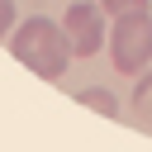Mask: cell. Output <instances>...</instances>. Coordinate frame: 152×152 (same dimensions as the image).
<instances>
[{
	"label": "cell",
	"mask_w": 152,
	"mask_h": 152,
	"mask_svg": "<svg viewBox=\"0 0 152 152\" xmlns=\"http://www.w3.org/2000/svg\"><path fill=\"white\" fill-rule=\"evenodd\" d=\"M62 33H66L71 57H95V52L104 48V10L90 5V0L66 5V14H62Z\"/></svg>",
	"instance_id": "obj_3"
},
{
	"label": "cell",
	"mask_w": 152,
	"mask_h": 152,
	"mask_svg": "<svg viewBox=\"0 0 152 152\" xmlns=\"http://www.w3.org/2000/svg\"><path fill=\"white\" fill-rule=\"evenodd\" d=\"M10 33H14V38H10L14 62H24V66H28L33 76H43V81H62V76H66L71 48H66L62 24H52L48 14H28V19L14 24Z\"/></svg>",
	"instance_id": "obj_1"
},
{
	"label": "cell",
	"mask_w": 152,
	"mask_h": 152,
	"mask_svg": "<svg viewBox=\"0 0 152 152\" xmlns=\"http://www.w3.org/2000/svg\"><path fill=\"white\" fill-rule=\"evenodd\" d=\"M104 43H109L114 71H124V76L147 71V62H152V14L147 10L142 14H119L114 19V33Z\"/></svg>",
	"instance_id": "obj_2"
},
{
	"label": "cell",
	"mask_w": 152,
	"mask_h": 152,
	"mask_svg": "<svg viewBox=\"0 0 152 152\" xmlns=\"http://www.w3.org/2000/svg\"><path fill=\"white\" fill-rule=\"evenodd\" d=\"M147 5H152V0H100V10L114 14V19H119V14H142Z\"/></svg>",
	"instance_id": "obj_6"
},
{
	"label": "cell",
	"mask_w": 152,
	"mask_h": 152,
	"mask_svg": "<svg viewBox=\"0 0 152 152\" xmlns=\"http://www.w3.org/2000/svg\"><path fill=\"white\" fill-rule=\"evenodd\" d=\"M14 28V0H0V38H10Z\"/></svg>",
	"instance_id": "obj_7"
},
{
	"label": "cell",
	"mask_w": 152,
	"mask_h": 152,
	"mask_svg": "<svg viewBox=\"0 0 152 152\" xmlns=\"http://www.w3.org/2000/svg\"><path fill=\"white\" fill-rule=\"evenodd\" d=\"M133 114H138L142 124H152V71L133 86Z\"/></svg>",
	"instance_id": "obj_5"
},
{
	"label": "cell",
	"mask_w": 152,
	"mask_h": 152,
	"mask_svg": "<svg viewBox=\"0 0 152 152\" xmlns=\"http://www.w3.org/2000/svg\"><path fill=\"white\" fill-rule=\"evenodd\" d=\"M76 100H81L86 109L104 114V119H119V100H114V90H104V86H90V90H81Z\"/></svg>",
	"instance_id": "obj_4"
}]
</instances>
